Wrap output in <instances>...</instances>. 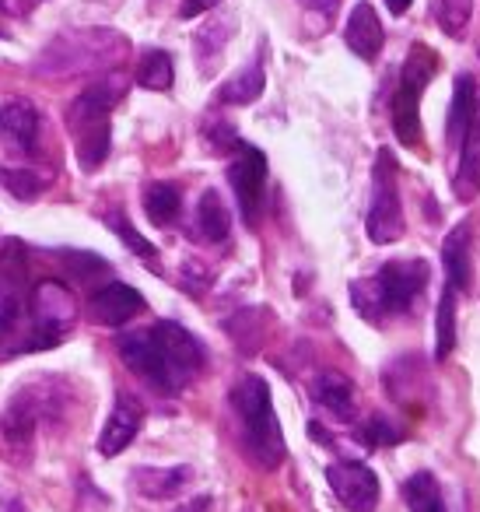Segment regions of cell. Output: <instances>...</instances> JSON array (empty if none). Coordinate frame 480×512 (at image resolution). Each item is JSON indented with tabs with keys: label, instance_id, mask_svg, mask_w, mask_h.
Here are the masks:
<instances>
[{
	"label": "cell",
	"instance_id": "obj_28",
	"mask_svg": "<svg viewBox=\"0 0 480 512\" xmlns=\"http://www.w3.org/2000/svg\"><path fill=\"white\" fill-rule=\"evenodd\" d=\"M172 57L165 50H148L141 57V67H137V85L148 88V92H169L172 88Z\"/></svg>",
	"mask_w": 480,
	"mask_h": 512
},
{
	"label": "cell",
	"instance_id": "obj_5",
	"mask_svg": "<svg viewBox=\"0 0 480 512\" xmlns=\"http://www.w3.org/2000/svg\"><path fill=\"white\" fill-rule=\"evenodd\" d=\"M123 95V85L109 81H95L88 85L78 99L67 109V130H71L74 151H78V162L88 172H95L109 155V144H113V106Z\"/></svg>",
	"mask_w": 480,
	"mask_h": 512
},
{
	"label": "cell",
	"instance_id": "obj_7",
	"mask_svg": "<svg viewBox=\"0 0 480 512\" xmlns=\"http://www.w3.org/2000/svg\"><path fill=\"white\" fill-rule=\"evenodd\" d=\"M29 330H25L22 351H46L57 348L67 337V330L78 320V302H74L71 288H64V281H43L32 292V309H29Z\"/></svg>",
	"mask_w": 480,
	"mask_h": 512
},
{
	"label": "cell",
	"instance_id": "obj_35",
	"mask_svg": "<svg viewBox=\"0 0 480 512\" xmlns=\"http://www.w3.org/2000/svg\"><path fill=\"white\" fill-rule=\"evenodd\" d=\"M0 512H29V509H25V502L18 495H11V491H0Z\"/></svg>",
	"mask_w": 480,
	"mask_h": 512
},
{
	"label": "cell",
	"instance_id": "obj_22",
	"mask_svg": "<svg viewBox=\"0 0 480 512\" xmlns=\"http://www.w3.org/2000/svg\"><path fill=\"white\" fill-rule=\"evenodd\" d=\"M197 232L204 235L207 242H225L228 232H232V214H228L225 200H221L218 190H204L197 200Z\"/></svg>",
	"mask_w": 480,
	"mask_h": 512
},
{
	"label": "cell",
	"instance_id": "obj_21",
	"mask_svg": "<svg viewBox=\"0 0 480 512\" xmlns=\"http://www.w3.org/2000/svg\"><path fill=\"white\" fill-rule=\"evenodd\" d=\"M193 477L190 467H141L134 470V488L148 498H169Z\"/></svg>",
	"mask_w": 480,
	"mask_h": 512
},
{
	"label": "cell",
	"instance_id": "obj_18",
	"mask_svg": "<svg viewBox=\"0 0 480 512\" xmlns=\"http://www.w3.org/2000/svg\"><path fill=\"white\" fill-rule=\"evenodd\" d=\"M452 190L459 200H473L480 193V106L466 127L463 141H459V165L452 176Z\"/></svg>",
	"mask_w": 480,
	"mask_h": 512
},
{
	"label": "cell",
	"instance_id": "obj_4",
	"mask_svg": "<svg viewBox=\"0 0 480 512\" xmlns=\"http://www.w3.org/2000/svg\"><path fill=\"white\" fill-rule=\"evenodd\" d=\"M232 411L239 414L242 425V446H246L249 460L263 470L281 467L284 460V435L281 421L274 414V400H270V386L260 376H242L232 386Z\"/></svg>",
	"mask_w": 480,
	"mask_h": 512
},
{
	"label": "cell",
	"instance_id": "obj_9",
	"mask_svg": "<svg viewBox=\"0 0 480 512\" xmlns=\"http://www.w3.org/2000/svg\"><path fill=\"white\" fill-rule=\"evenodd\" d=\"M228 183H232L235 204H239L246 225H256L263 211V197H267V158H263L260 148H249V144H239V155L228 165Z\"/></svg>",
	"mask_w": 480,
	"mask_h": 512
},
{
	"label": "cell",
	"instance_id": "obj_25",
	"mask_svg": "<svg viewBox=\"0 0 480 512\" xmlns=\"http://www.w3.org/2000/svg\"><path fill=\"white\" fill-rule=\"evenodd\" d=\"M179 207H183V193L176 183H151L144 190V214L151 218V225H172L179 218Z\"/></svg>",
	"mask_w": 480,
	"mask_h": 512
},
{
	"label": "cell",
	"instance_id": "obj_38",
	"mask_svg": "<svg viewBox=\"0 0 480 512\" xmlns=\"http://www.w3.org/2000/svg\"><path fill=\"white\" fill-rule=\"evenodd\" d=\"M386 8H389V15H403V11L410 8V0H386Z\"/></svg>",
	"mask_w": 480,
	"mask_h": 512
},
{
	"label": "cell",
	"instance_id": "obj_36",
	"mask_svg": "<svg viewBox=\"0 0 480 512\" xmlns=\"http://www.w3.org/2000/svg\"><path fill=\"white\" fill-rule=\"evenodd\" d=\"M176 512H211V495H197V498H193V502L179 505Z\"/></svg>",
	"mask_w": 480,
	"mask_h": 512
},
{
	"label": "cell",
	"instance_id": "obj_30",
	"mask_svg": "<svg viewBox=\"0 0 480 512\" xmlns=\"http://www.w3.org/2000/svg\"><path fill=\"white\" fill-rule=\"evenodd\" d=\"M57 264L64 267V274L74 281H92V278H99V274H109L106 260H102L99 253H88V249H60Z\"/></svg>",
	"mask_w": 480,
	"mask_h": 512
},
{
	"label": "cell",
	"instance_id": "obj_34",
	"mask_svg": "<svg viewBox=\"0 0 480 512\" xmlns=\"http://www.w3.org/2000/svg\"><path fill=\"white\" fill-rule=\"evenodd\" d=\"M218 4L221 0H183V4H179V18H200L218 8Z\"/></svg>",
	"mask_w": 480,
	"mask_h": 512
},
{
	"label": "cell",
	"instance_id": "obj_8",
	"mask_svg": "<svg viewBox=\"0 0 480 512\" xmlns=\"http://www.w3.org/2000/svg\"><path fill=\"white\" fill-rule=\"evenodd\" d=\"M368 239L389 246V242H400L407 232V221H403V204H400V172H396V158L389 155V148H379L372 169V200H368Z\"/></svg>",
	"mask_w": 480,
	"mask_h": 512
},
{
	"label": "cell",
	"instance_id": "obj_19",
	"mask_svg": "<svg viewBox=\"0 0 480 512\" xmlns=\"http://www.w3.org/2000/svg\"><path fill=\"white\" fill-rule=\"evenodd\" d=\"M312 397L326 414H333L337 421H354L358 404H354V383L340 372H319L312 383Z\"/></svg>",
	"mask_w": 480,
	"mask_h": 512
},
{
	"label": "cell",
	"instance_id": "obj_39",
	"mask_svg": "<svg viewBox=\"0 0 480 512\" xmlns=\"http://www.w3.org/2000/svg\"><path fill=\"white\" fill-rule=\"evenodd\" d=\"M0 36H4V32H0Z\"/></svg>",
	"mask_w": 480,
	"mask_h": 512
},
{
	"label": "cell",
	"instance_id": "obj_1",
	"mask_svg": "<svg viewBox=\"0 0 480 512\" xmlns=\"http://www.w3.org/2000/svg\"><path fill=\"white\" fill-rule=\"evenodd\" d=\"M120 358L141 383H148L155 393L176 397L193 379L204 372L207 351L186 327L172 320H162L148 330L120 337Z\"/></svg>",
	"mask_w": 480,
	"mask_h": 512
},
{
	"label": "cell",
	"instance_id": "obj_20",
	"mask_svg": "<svg viewBox=\"0 0 480 512\" xmlns=\"http://www.w3.org/2000/svg\"><path fill=\"white\" fill-rule=\"evenodd\" d=\"M480 106V88H477V78L473 74H459L456 78V88H452V106H449V120H445V144H459L470 127L473 113Z\"/></svg>",
	"mask_w": 480,
	"mask_h": 512
},
{
	"label": "cell",
	"instance_id": "obj_37",
	"mask_svg": "<svg viewBox=\"0 0 480 512\" xmlns=\"http://www.w3.org/2000/svg\"><path fill=\"white\" fill-rule=\"evenodd\" d=\"M302 4H309L312 11H323V15H330V11H337L340 0H302Z\"/></svg>",
	"mask_w": 480,
	"mask_h": 512
},
{
	"label": "cell",
	"instance_id": "obj_3",
	"mask_svg": "<svg viewBox=\"0 0 480 512\" xmlns=\"http://www.w3.org/2000/svg\"><path fill=\"white\" fill-rule=\"evenodd\" d=\"M127 39L113 29H71L46 43L36 60V74L43 78H74V74H99L120 64L127 53Z\"/></svg>",
	"mask_w": 480,
	"mask_h": 512
},
{
	"label": "cell",
	"instance_id": "obj_27",
	"mask_svg": "<svg viewBox=\"0 0 480 512\" xmlns=\"http://www.w3.org/2000/svg\"><path fill=\"white\" fill-rule=\"evenodd\" d=\"M228 36H232V18H218V22H207L204 29L197 32V57H200V71L211 74L214 71V60L221 57V50H225Z\"/></svg>",
	"mask_w": 480,
	"mask_h": 512
},
{
	"label": "cell",
	"instance_id": "obj_13",
	"mask_svg": "<svg viewBox=\"0 0 480 512\" xmlns=\"http://www.w3.org/2000/svg\"><path fill=\"white\" fill-rule=\"evenodd\" d=\"M141 309H144V295L137 292V288L123 285V281H109L106 288H99V292L88 299V316H92L95 323H102V327H123V323L134 320Z\"/></svg>",
	"mask_w": 480,
	"mask_h": 512
},
{
	"label": "cell",
	"instance_id": "obj_12",
	"mask_svg": "<svg viewBox=\"0 0 480 512\" xmlns=\"http://www.w3.org/2000/svg\"><path fill=\"white\" fill-rule=\"evenodd\" d=\"M39 130H43V120H39V109L29 99H8L0 106V137H4V148L11 155H36Z\"/></svg>",
	"mask_w": 480,
	"mask_h": 512
},
{
	"label": "cell",
	"instance_id": "obj_10",
	"mask_svg": "<svg viewBox=\"0 0 480 512\" xmlns=\"http://www.w3.org/2000/svg\"><path fill=\"white\" fill-rule=\"evenodd\" d=\"M32 309V271L29 249L22 239L0 242V313L29 316Z\"/></svg>",
	"mask_w": 480,
	"mask_h": 512
},
{
	"label": "cell",
	"instance_id": "obj_33",
	"mask_svg": "<svg viewBox=\"0 0 480 512\" xmlns=\"http://www.w3.org/2000/svg\"><path fill=\"white\" fill-rule=\"evenodd\" d=\"M365 439L372 442V446H386V442H400L403 435L396 432L386 418H372V421H368V428H365Z\"/></svg>",
	"mask_w": 480,
	"mask_h": 512
},
{
	"label": "cell",
	"instance_id": "obj_14",
	"mask_svg": "<svg viewBox=\"0 0 480 512\" xmlns=\"http://www.w3.org/2000/svg\"><path fill=\"white\" fill-rule=\"evenodd\" d=\"M36 425H39V404L32 390L15 393V400L0 411V439H4L8 449H15V453H25L32 446Z\"/></svg>",
	"mask_w": 480,
	"mask_h": 512
},
{
	"label": "cell",
	"instance_id": "obj_26",
	"mask_svg": "<svg viewBox=\"0 0 480 512\" xmlns=\"http://www.w3.org/2000/svg\"><path fill=\"white\" fill-rule=\"evenodd\" d=\"M456 299L459 292L456 288L445 285L442 288V299H438V313H435V358L445 362L456 348Z\"/></svg>",
	"mask_w": 480,
	"mask_h": 512
},
{
	"label": "cell",
	"instance_id": "obj_24",
	"mask_svg": "<svg viewBox=\"0 0 480 512\" xmlns=\"http://www.w3.org/2000/svg\"><path fill=\"white\" fill-rule=\"evenodd\" d=\"M403 502H407L410 512H449L445 509L442 484H438V477L428 474V470H417L414 477H407V484H403Z\"/></svg>",
	"mask_w": 480,
	"mask_h": 512
},
{
	"label": "cell",
	"instance_id": "obj_6",
	"mask_svg": "<svg viewBox=\"0 0 480 512\" xmlns=\"http://www.w3.org/2000/svg\"><path fill=\"white\" fill-rule=\"evenodd\" d=\"M435 53L428 46L414 43L403 60L400 85L393 95V134L403 148H417L421 144V95L428 88V81L435 78Z\"/></svg>",
	"mask_w": 480,
	"mask_h": 512
},
{
	"label": "cell",
	"instance_id": "obj_15",
	"mask_svg": "<svg viewBox=\"0 0 480 512\" xmlns=\"http://www.w3.org/2000/svg\"><path fill=\"white\" fill-rule=\"evenodd\" d=\"M344 43H347V50H351L354 57L368 60V64H372V60L382 53L386 29H382L379 15H375V8L368 4V0H358V4L351 8V15H347Z\"/></svg>",
	"mask_w": 480,
	"mask_h": 512
},
{
	"label": "cell",
	"instance_id": "obj_16",
	"mask_svg": "<svg viewBox=\"0 0 480 512\" xmlns=\"http://www.w3.org/2000/svg\"><path fill=\"white\" fill-rule=\"evenodd\" d=\"M141 421H144V407L137 404L130 393H120V397H116L113 414H109L106 428H102V435H99V453L102 456H120L123 449L137 439Z\"/></svg>",
	"mask_w": 480,
	"mask_h": 512
},
{
	"label": "cell",
	"instance_id": "obj_17",
	"mask_svg": "<svg viewBox=\"0 0 480 512\" xmlns=\"http://www.w3.org/2000/svg\"><path fill=\"white\" fill-rule=\"evenodd\" d=\"M442 264H445V285L456 288L459 295L473 288V235L470 225L459 221L442 239Z\"/></svg>",
	"mask_w": 480,
	"mask_h": 512
},
{
	"label": "cell",
	"instance_id": "obj_23",
	"mask_svg": "<svg viewBox=\"0 0 480 512\" xmlns=\"http://www.w3.org/2000/svg\"><path fill=\"white\" fill-rule=\"evenodd\" d=\"M263 88H267L263 64H249V67H242L232 81H225V85L218 88V102H225V106H249V102L260 99Z\"/></svg>",
	"mask_w": 480,
	"mask_h": 512
},
{
	"label": "cell",
	"instance_id": "obj_32",
	"mask_svg": "<svg viewBox=\"0 0 480 512\" xmlns=\"http://www.w3.org/2000/svg\"><path fill=\"white\" fill-rule=\"evenodd\" d=\"M106 225L113 228V232L120 235L123 242H127V246H130V253H137V256H141V260H155V253H158V249L151 246V242L144 239V235L137 232V228L130 225L127 218H123V214H109V218H106Z\"/></svg>",
	"mask_w": 480,
	"mask_h": 512
},
{
	"label": "cell",
	"instance_id": "obj_11",
	"mask_svg": "<svg viewBox=\"0 0 480 512\" xmlns=\"http://www.w3.org/2000/svg\"><path fill=\"white\" fill-rule=\"evenodd\" d=\"M326 481H330L333 495H337V502L344 505V509L375 512V505H379V477H375V470L365 467V463H354V460L330 463Z\"/></svg>",
	"mask_w": 480,
	"mask_h": 512
},
{
	"label": "cell",
	"instance_id": "obj_2",
	"mask_svg": "<svg viewBox=\"0 0 480 512\" xmlns=\"http://www.w3.org/2000/svg\"><path fill=\"white\" fill-rule=\"evenodd\" d=\"M431 278V267L424 260H389L372 278H361L351 285V302L358 316L372 323L396 320L414 309V302L424 295Z\"/></svg>",
	"mask_w": 480,
	"mask_h": 512
},
{
	"label": "cell",
	"instance_id": "obj_29",
	"mask_svg": "<svg viewBox=\"0 0 480 512\" xmlns=\"http://www.w3.org/2000/svg\"><path fill=\"white\" fill-rule=\"evenodd\" d=\"M473 4H477V0H435L438 29L449 39H463L473 22Z\"/></svg>",
	"mask_w": 480,
	"mask_h": 512
},
{
	"label": "cell",
	"instance_id": "obj_31",
	"mask_svg": "<svg viewBox=\"0 0 480 512\" xmlns=\"http://www.w3.org/2000/svg\"><path fill=\"white\" fill-rule=\"evenodd\" d=\"M0 186L8 193H15L18 200H36L46 183L29 169H0Z\"/></svg>",
	"mask_w": 480,
	"mask_h": 512
}]
</instances>
